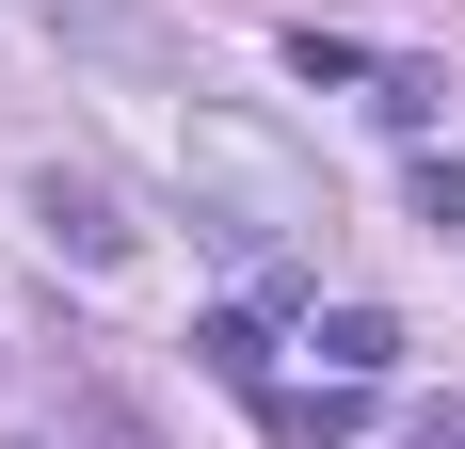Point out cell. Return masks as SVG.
<instances>
[{
    "mask_svg": "<svg viewBox=\"0 0 465 449\" xmlns=\"http://www.w3.org/2000/svg\"><path fill=\"white\" fill-rule=\"evenodd\" d=\"M385 129H433V113H450V81H433V65H385V96H370Z\"/></svg>",
    "mask_w": 465,
    "mask_h": 449,
    "instance_id": "5b68a950",
    "label": "cell"
},
{
    "mask_svg": "<svg viewBox=\"0 0 465 449\" xmlns=\"http://www.w3.org/2000/svg\"><path fill=\"white\" fill-rule=\"evenodd\" d=\"M418 224H465V161H418Z\"/></svg>",
    "mask_w": 465,
    "mask_h": 449,
    "instance_id": "8992f818",
    "label": "cell"
},
{
    "mask_svg": "<svg viewBox=\"0 0 465 449\" xmlns=\"http://www.w3.org/2000/svg\"><path fill=\"white\" fill-rule=\"evenodd\" d=\"M193 369L257 402V385H273V337H257V305H209V321H193Z\"/></svg>",
    "mask_w": 465,
    "mask_h": 449,
    "instance_id": "3957f363",
    "label": "cell"
},
{
    "mask_svg": "<svg viewBox=\"0 0 465 449\" xmlns=\"http://www.w3.org/2000/svg\"><path fill=\"white\" fill-rule=\"evenodd\" d=\"M33 209L64 224V257H81V273H113V257H129V241H144V224L113 209V193H96V177H64V161H48V177H33Z\"/></svg>",
    "mask_w": 465,
    "mask_h": 449,
    "instance_id": "6da1fadb",
    "label": "cell"
},
{
    "mask_svg": "<svg viewBox=\"0 0 465 449\" xmlns=\"http://www.w3.org/2000/svg\"><path fill=\"white\" fill-rule=\"evenodd\" d=\"M64 449H161V434H144L113 385H81V369H64Z\"/></svg>",
    "mask_w": 465,
    "mask_h": 449,
    "instance_id": "277c9868",
    "label": "cell"
},
{
    "mask_svg": "<svg viewBox=\"0 0 465 449\" xmlns=\"http://www.w3.org/2000/svg\"><path fill=\"white\" fill-rule=\"evenodd\" d=\"M305 354H322L337 385H385V369H401V321H385V305H322V337H305Z\"/></svg>",
    "mask_w": 465,
    "mask_h": 449,
    "instance_id": "7a4b0ae2",
    "label": "cell"
}]
</instances>
